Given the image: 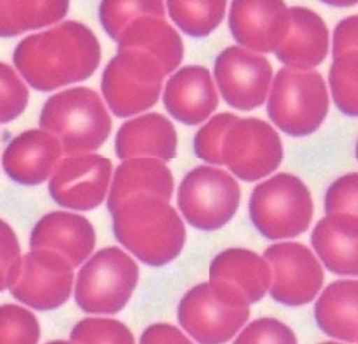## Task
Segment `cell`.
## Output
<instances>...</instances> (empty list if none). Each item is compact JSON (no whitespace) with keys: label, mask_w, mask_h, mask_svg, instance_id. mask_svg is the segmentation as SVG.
<instances>
[{"label":"cell","mask_w":358,"mask_h":344,"mask_svg":"<svg viewBox=\"0 0 358 344\" xmlns=\"http://www.w3.org/2000/svg\"><path fill=\"white\" fill-rule=\"evenodd\" d=\"M143 15L164 18L163 0H103L101 7L102 25L116 41L133 20Z\"/></svg>","instance_id":"83f0119b"},{"label":"cell","mask_w":358,"mask_h":344,"mask_svg":"<svg viewBox=\"0 0 358 344\" xmlns=\"http://www.w3.org/2000/svg\"><path fill=\"white\" fill-rule=\"evenodd\" d=\"M221 157L237 178L254 182L275 171L282 162V143L268 123L248 117L227 127L222 138Z\"/></svg>","instance_id":"30bf717a"},{"label":"cell","mask_w":358,"mask_h":344,"mask_svg":"<svg viewBox=\"0 0 358 344\" xmlns=\"http://www.w3.org/2000/svg\"><path fill=\"white\" fill-rule=\"evenodd\" d=\"M167 6L182 32L193 38H204L222 22L226 0H167Z\"/></svg>","instance_id":"484cf974"},{"label":"cell","mask_w":358,"mask_h":344,"mask_svg":"<svg viewBox=\"0 0 358 344\" xmlns=\"http://www.w3.org/2000/svg\"><path fill=\"white\" fill-rule=\"evenodd\" d=\"M240 197V186L230 173L218 167L200 166L180 182L178 207L189 224L214 231L231 220Z\"/></svg>","instance_id":"9c48e42d"},{"label":"cell","mask_w":358,"mask_h":344,"mask_svg":"<svg viewBox=\"0 0 358 344\" xmlns=\"http://www.w3.org/2000/svg\"><path fill=\"white\" fill-rule=\"evenodd\" d=\"M357 173H348L335 180L325 194V213L357 215Z\"/></svg>","instance_id":"e575fe53"},{"label":"cell","mask_w":358,"mask_h":344,"mask_svg":"<svg viewBox=\"0 0 358 344\" xmlns=\"http://www.w3.org/2000/svg\"><path fill=\"white\" fill-rule=\"evenodd\" d=\"M41 327L36 317L15 304L0 307V343H38Z\"/></svg>","instance_id":"f1b7e54d"},{"label":"cell","mask_w":358,"mask_h":344,"mask_svg":"<svg viewBox=\"0 0 358 344\" xmlns=\"http://www.w3.org/2000/svg\"><path fill=\"white\" fill-rule=\"evenodd\" d=\"M110 214L119 243L145 264L155 267L169 264L185 245L183 220L177 210L159 196L136 193Z\"/></svg>","instance_id":"7a4b0ae2"},{"label":"cell","mask_w":358,"mask_h":344,"mask_svg":"<svg viewBox=\"0 0 358 344\" xmlns=\"http://www.w3.org/2000/svg\"><path fill=\"white\" fill-rule=\"evenodd\" d=\"M357 50L334 57L329 71V85L339 110L348 116H357Z\"/></svg>","instance_id":"4316f807"},{"label":"cell","mask_w":358,"mask_h":344,"mask_svg":"<svg viewBox=\"0 0 358 344\" xmlns=\"http://www.w3.org/2000/svg\"><path fill=\"white\" fill-rule=\"evenodd\" d=\"M313 213V199L308 186L287 172L259 183L250 200L251 220L268 240L303 234L312 223Z\"/></svg>","instance_id":"5b68a950"},{"label":"cell","mask_w":358,"mask_h":344,"mask_svg":"<svg viewBox=\"0 0 358 344\" xmlns=\"http://www.w3.org/2000/svg\"><path fill=\"white\" fill-rule=\"evenodd\" d=\"M357 50V15L343 20L334 32V57Z\"/></svg>","instance_id":"d590c367"},{"label":"cell","mask_w":358,"mask_h":344,"mask_svg":"<svg viewBox=\"0 0 358 344\" xmlns=\"http://www.w3.org/2000/svg\"><path fill=\"white\" fill-rule=\"evenodd\" d=\"M72 343H134L130 329L116 320L87 318L79 322L71 334Z\"/></svg>","instance_id":"f546056e"},{"label":"cell","mask_w":358,"mask_h":344,"mask_svg":"<svg viewBox=\"0 0 358 344\" xmlns=\"http://www.w3.org/2000/svg\"><path fill=\"white\" fill-rule=\"evenodd\" d=\"M159 61L141 50H122L106 66L102 92L112 112L129 117L156 105L164 80Z\"/></svg>","instance_id":"ba28073f"},{"label":"cell","mask_w":358,"mask_h":344,"mask_svg":"<svg viewBox=\"0 0 358 344\" xmlns=\"http://www.w3.org/2000/svg\"><path fill=\"white\" fill-rule=\"evenodd\" d=\"M21 248L10 224L0 219V292L10 288L21 268Z\"/></svg>","instance_id":"836d02e7"},{"label":"cell","mask_w":358,"mask_h":344,"mask_svg":"<svg viewBox=\"0 0 358 344\" xmlns=\"http://www.w3.org/2000/svg\"><path fill=\"white\" fill-rule=\"evenodd\" d=\"M329 95L315 71L282 68L274 78L268 101V117L288 135L306 136L324 123Z\"/></svg>","instance_id":"8992f818"},{"label":"cell","mask_w":358,"mask_h":344,"mask_svg":"<svg viewBox=\"0 0 358 344\" xmlns=\"http://www.w3.org/2000/svg\"><path fill=\"white\" fill-rule=\"evenodd\" d=\"M250 304L231 282L210 278L182 298L179 324L199 343H226L250 318Z\"/></svg>","instance_id":"3957f363"},{"label":"cell","mask_w":358,"mask_h":344,"mask_svg":"<svg viewBox=\"0 0 358 344\" xmlns=\"http://www.w3.org/2000/svg\"><path fill=\"white\" fill-rule=\"evenodd\" d=\"M99 61L98 41L89 28L73 21L27 39L15 52L18 69L32 86L42 91L87 79Z\"/></svg>","instance_id":"6da1fadb"},{"label":"cell","mask_w":358,"mask_h":344,"mask_svg":"<svg viewBox=\"0 0 358 344\" xmlns=\"http://www.w3.org/2000/svg\"><path fill=\"white\" fill-rule=\"evenodd\" d=\"M214 75L226 103L248 112L265 103L273 68L264 55L240 45H231L218 55Z\"/></svg>","instance_id":"4fadbf2b"},{"label":"cell","mask_w":358,"mask_h":344,"mask_svg":"<svg viewBox=\"0 0 358 344\" xmlns=\"http://www.w3.org/2000/svg\"><path fill=\"white\" fill-rule=\"evenodd\" d=\"M291 27L277 58L288 68L309 71L318 66L329 51V32L324 20L306 7H291Z\"/></svg>","instance_id":"d6986e66"},{"label":"cell","mask_w":358,"mask_h":344,"mask_svg":"<svg viewBox=\"0 0 358 344\" xmlns=\"http://www.w3.org/2000/svg\"><path fill=\"white\" fill-rule=\"evenodd\" d=\"M264 258L271 268L270 296L281 304L298 307L314 301L324 282V271L313 252L299 243L270 245Z\"/></svg>","instance_id":"7c38bea8"},{"label":"cell","mask_w":358,"mask_h":344,"mask_svg":"<svg viewBox=\"0 0 358 344\" xmlns=\"http://www.w3.org/2000/svg\"><path fill=\"white\" fill-rule=\"evenodd\" d=\"M28 91L10 68L0 64V122L7 123L25 108Z\"/></svg>","instance_id":"1f68e13d"},{"label":"cell","mask_w":358,"mask_h":344,"mask_svg":"<svg viewBox=\"0 0 358 344\" xmlns=\"http://www.w3.org/2000/svg\"><path fill=\"white\" fill-rule=\"evenodd\" d=\"M164 106L180 123L197 126L218 108V92L211 73L204 66L190 65L170 78L164 91Z\"/></svg>","instance_id":"2e32d148"},{"label":"cell","mask_w":358,"mask_h":344,"mask_svg":"<svg viewBox=\"0 0 358 344\" xmlns=\"http://www.w3.org/2000/svg\"><path fill=\"white\" fill-rule=\"evenodd\" d=\"M112 176L110 160L98 155L65 159L51 175L52 200L64 208L91 211L106 197Z\"/></svg>","instance_id":"5bb4252c"},{"label":"cell","mask_w":358,"mask_h":344,"mask_svg":"<svg viewBox=\"0 0 358 344\" xmlns=\"http://www.w3.org/2000/svg\"><path fill=\"white\" fill-rule=\"evenodd\" d=\"M296 336L289 327L274 318H261L251 322L236 339V344L296 343Z\"/></svg>","instance_id":"d6a6232c"},{"label":"cell","mask_w":358,"mask_h":344,"mask_svg":"<svg viewBox=\"0 0 358 344\" xmlns=\"http://www.w3.org/2000/svg\"><path fill=\"white\" fill-rule=\"evenodd\" d=\"M357 215L334 214L321 219L312 244L325 267L338 275H357Z\"/></svg>","instance_id":"44dd1931"},{"label":"cell","mask_w":358,"mask_h":344,"mask_svg":"<svg viewBox=\"0 0 358 344\" xmlns=\"http://www.w3.org/2000/svg\"><path fill=\"white\" fill-rule=\"evenodd\" d=\"M136 193H150L167 201L171 200L174 178L163 160L155 157L126 159L113 176L108 197L109 213Z\"/></svg>","instance_id":"7402d4cb"},{"label":"cell","mask_w":358,"mask_h":344,"mask_svg":"<svg viewBox=\"0 0 358 344\" xmlns=\"http://www.w3.org/2000/svg\"><path fill=\"white\" fill-rule=\"evenodd\" d=\"M73 268L68 259L52 250H32L21 260L10 291L17 301L32 308L55 310L71 296Z\"/></svg>","instance_id":"8fae6325"},{"label":"cell","mask_w":358,"mask_h":344,"mask_svg":"<svg viewBox=\"0 0 358 344\" xmlns=\"http://www.w3.org/2000/svg\"><path fill=\"white\" fill-rule=\"evenodd\" d=\"M358 282L341 280L328 285L314 307L320 329L334 338L349 343L358 339Z\"/></svg>","instance_id":"cb8c5ba5"},{"label":"cell","mask_w":358,"mask_h":344,"mask_svg":"<svg viewBox=\"0 0 358 344\" xmlns=\"http://www.w3.org/2000/svg\"><path fill=\"white\" fill-rule=\"evenodd\" d=\"M141 343H190L178 328L169 324L149 327L141 336Z\"/></svg>","instance_id":"8d00e7d4"},{"label":"cell","mask_w":358,"mask_h":344,"mask_svg":"<svg viewBox=\"0 0 358 344\" xmlns=\"http://www.w3.org/2000/svg\"><path fill=\"white\" fill-rule=\"evenodd\" d=\"M119 50H141L155 57L166 75L174 72L183 58V42L178 32L164 20L155 15L135 18L119 36Z\"/></svg>","instance_id":"603a6c76"},{"label":"cell","mask_w":358,"mask_h":344,"mask_svg":"<svg viewBox=\"0 0 358 344\" xmlns=\"http://www.w3.org/2000/svg\"><path fill=\"white\" fill-rule=\"evenodd\" d=\"M138 278L139 268L131 257L117 247L103 248L79 271L76 303L91 314H116L133 296Z\"/></svg>","instance_id":"52a82bcc"},{"label":"cell","mask_w":358,"mask_h":344,"mask_svg":"<svg viewBox=\"0 0 358 344\" xmlns=\"http://www.w3.org/2000/svg\"><path fill=\"white\" fill-rule=\"evenodd\" d=\"M291 27L284 0H233L229 28L237 43L258 52H274Z\"/></svg>","instance_id":"9a60e30c"},{"label":"cell","mask_w":358,"mask_h":344,"mask_svg":"<svg viewBox=\"0 0 358 344\" xmlns=\"http://www.w3.org/2000/svg\"><path fill=\"white\" fill-rule=\"evenodd\" d=\"M329 6H335V7H350L355 6L357 3V0H321Z\"/></svg>","instance_id":"74e56055"},{"label":"cell","mask_w":358,"mask_h":344,"mask_svg":"<svg viewBox=\"0 0 358 344\" xmlns=\"http://www.w3.org/2000/svg\"><path fill=\"white\" fill-rule=\"evenodd\" d=\"M236 115L221 113L199 129L194 136V152L199 159L213 166H222L221 145L227 127L236 120Z\"/></svg>","instance_id":"4dcf8cb0"},{"label":"cell","mask_w":358,"mask_h":344,"mask_svg":"<svg viewBox=\"0 0 358 344\" xmlns=\"http://www.w3.org/2000/svg\"><path fill=\"white\" fill-rule=\"evenodd\" d=\"M178 136L173 123L159 113L127 122L116 136L119 159L155 157L170 162L177 156Z\"/></svg>","instance_id":"ffe728a7"},{"label":"cell","mask_w":358,"mask_h":344,"mask_svg":"<svg viewBox=\"0 0 358 344\" xmlns=\"http://www.w3.org/2000/svg\"><path fill=\"white\" fill-rule=\"evenodd\" d=\"M210 278H220L236 285L250 303L262 301L271 282V268L258 254L231 248L221 252L210 266Z\"/></svg>","instance_id":"d4e9b609"},{"label":"cell","mask_w":358,"mask_h":344,"mask_svg":"<svg viewBox=\"0 0 358 344\" xmlns=\"http://www.w3.org/2000/svg\"><path fill=\"white\" fill-rule=\"evenodd\" d=\"M41 124L59 141L66 155L99 149L112 129V120L99 95L86 87L51 96L43 108Z\"/></svg>","instance_id":"277c9868"},{"label":"cell","mask_w":358,"mask_h":344,"mask_svg":"<svg viewBox=\"0 0 358 344\" xmlns=\"http://www.w3.org/2000/svg\"><path fill=\"white\" fill-rule=\"evenodd\" d=\"M94 247L95 231L89 219L65 211L43 216L31 234V250H52L64 255L73 267L89 258Z\"/></svg>","instance_id":"ac0fdd59"},{"label":"cell","mask_w":358,"mask_h":344,"mask_svg":"<svg viewBox=\"0 0 358 344\" xmlns=\"http://www.w3.org/2000/svg\"><path fill=\"white\" fill-rule=\"evenodd\" d=\"M61 156L62 146L55 136L43 131H28L8 145L3 167L14 182L35 186L52 175Z\"/></svg>","instance_id":"e0dca14e"}]
</instances>
